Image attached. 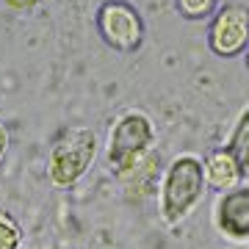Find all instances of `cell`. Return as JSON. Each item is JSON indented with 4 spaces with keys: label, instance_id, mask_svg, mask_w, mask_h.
Here are the masks:
<instances>
[{
    "label": "cell",
    "instance_id": "6da1fadb",
    "mask_svg": "<svg viewBox=\"0 0 249 249\" xmlns=\"http://www.w3.org/2000/svg\"><path fill=\"white\" fill-rule=\"evenodd\" d=\"M205 191V166L194 155H183L169 166L163 178V194H160V208L163 219L169 224H178L191 213V208Z\"/></svg>",
    "mask_w": 249,
    "mask_h": 249
},
{
    "label": "cell",
    "instance_id": "7a4b0ae2",
    "mask_svg": "<svg viewBox=\"0 0 249 249\" xmlns=\"http://www.w3.org/2000/svg\"><path fill=\"white\" fill-rule=\"evenodd\" d=\"M155 139V127L142 111H130L122 114L111 127V139H108V160L119 175L133 169L136 163L150 152V144Z\"/></svg>",
    "mask_w": 249,
    "mask_h": 249
},
{
    "label": "cell",
    "instance_id": "3957f363",
    "mask_svg": "<svg viewBox=\"0 0 249 249\" xmlns=\"http://www.w3.org/2000/svg\"><path fill=\"white\" fill-rule=\"evenodd\" d=\"M94 152H97V139H94L91 130H86V127L67 130L55 142L53 152H50V166H47L50 180H53L55 186L70 188L91 166Z\"/></svg>",
    "mask_w": 249,
    "mask_h": 249
},
{
    "label": "cell",
    "instance_id": "277c9868",
    "mask_svg": "<svg viewBox=\"0 0 249 249\" xmlns=\"http://www.w3.org/2000/svg\"><path fill=\"white\" fill-rule=\"evenodd\" d=\"M97 31L111 50L136 53L144 42V19L127 0H106L97 9Z\"/></svg>",
    "mask_w": 249,
    "mask_h": 249
},
{
    "label": "cell",
    "instance_id": "5b68a950",
    "mask_svg": "<svg viewBox=\"0 0 249 249\" xmlns=\"http://www.w3.org/2000/svg\"><path fill=\"white\" fill-rule=\"evenodd\" d=\"M208 47L213 55L232 58L249 47V9L241 3H227L213 14L208 25Z\"/></svg>",
    "mask_w": 249,
    "mask_h": 249
},
{
    "label": "cell",
    "instance_id": "8992f818",
    "mask_svg": "<svg viewBox=\"0 0 249 249\" xmlns=\"http://www.w3.org/2000/svg\"><path fill=\"white\" fill-rule=\"evenodd\" d=\"M219 230L230 238H249V188H232L216 208Z\"/></svg>",
    "mask_w": 249,
    "mask_h": 249
},
{
    "label": "cell",
    "instance_id": "52a82bcc",
    "mask_svg": "<svg viewBox=\"0 0 249 249\" xmlns=\"http://www.w3.org/2000/svg\"><path fill=\"white\" fill-rule=\"evenodd\" d=\"M241 178H244V169L238 166V160L232 158V152L227 147L224 150H213L208 155L205 180L213 188H219V191H232L241 183Z\"/></svg>",
    "mask_w": 249,
    "mask_h": 249
},
{
    "label": "cell",
    "instance_id": "ba28073f",
    "mask_svg": "<svg viewBox=\"0 0 249 249\" xmlns=\"http://www.w3.org/2000/svg\"><path fill=\"white\" fill-rule=\"evenodd\" d=\"M122 178H124V183H127V186H133V191H136V188L150 191V183L158 178V155H155V152H147V155L136 163L133 169L124 172Z\"/></svg>",
    "mask_w": 249,
    "mask_h": 249
},
{
    "label": "cell",
    "instance_id": "9c48e42d",
    "mask_svg": "<svg viewBox=\"0 0 249 249\" xmlns=\"http://www.w3.org/2000/svg\"><path fill=\"white\" fill-rule=\"evenodd\" d=\"M227 150L232 152V158L238 160V166L244 169V175H247L249 172V108L241 114L238 124H235V130H232V136H230Z\"/></svg>",
    "mask_w": 249,
    "mask_h": 249
},
{
    "label": "cell",
    "instance_id": "30bf717a",
    "mask_svg": "<svg viewBox=\"0 0 249 249\" xmlns=\"http://www.w3.org/2000/svg\"><path fill=\"white\" fill-rule=\"evenodd\" d=\"M175 9L186 19H205L219 11V0H175Z\"/></svg>",
    "mask_w": 249,
    "mask_h": 249
},
{
    "label": "cell",
    "instance_id": "8fae6325",
    "mask_svg": "<svg viewBox=\"0 0 249 249\" xmlns=\"http://www.w3.org/2000/svg\"><path fill=\"white\" fill-rule=\"evenodd\" d=\"M19 247V230L6 213H0V249H17Z\"/></svg>",
    "mask_w": 249,
    "mask_h": 249
},
{
    "label": "cell",
    "instance_id": "7c38bea8",
    "mask_svg": "<svg viewBox=\"0 0 249 249\" xmlns=\"http://www.w3.org/2000/svg\"><path fill=\"white\" fill-rule=\"evenodd\" d=\"M6 150H9V136H6V127L0 124V160H3V155H6Z\"/></svg>",
    "mask_w": 249,
    "mask_h": 249
},
{
    "label": "cell",
    "instance_id": "4fadbf2b",
    "mask_svg": "<svg viewBox=\"0 0 249 249\" xmlns=\"http://www.w3.org/2000/svg\"><path fill=\"white\" fill-rule=\"evenodd\" d=\"M6 3H11V0H6ZM31 3H36V0H19V9L22 6H31Z\"/></svg>",
    "mask_w": 249,
    "mask_h": 249
},
{
    "label": "cell",
    "instance_id": "5bb4252c",
    "mask_svg": "<svg viewBox=\"0 0 249 249\" xmlns=\"http://www.w3.org/2000/svg\"><path fill=\"white\" fill-rule=\"evenodd\" d=\"M247 70H249V47H247Z\"/></svg>",
    "mask_w": 249,
    "mask_h": 249
}]
</instances>
